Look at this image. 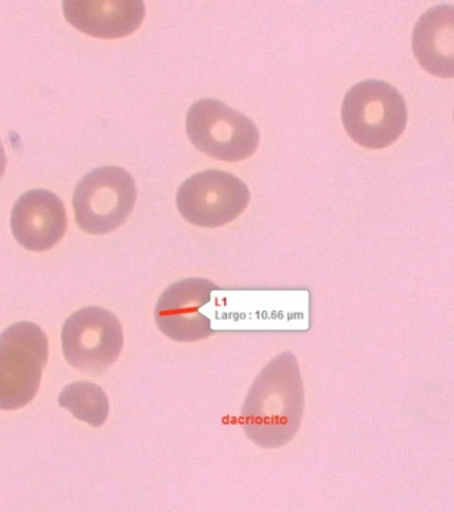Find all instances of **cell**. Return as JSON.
Here are the masks:
<instances>
[{
    "label": "cell",
    "instance_id": "cell-13",
    "mask_svg": "<svg viewBox=\"0 0 454 512\" xmlns=\"http://www.w3.org/2000/svg\"><path fill=\"white\" fill-rule=\"evenodd\" d=\"M6 168H7L6 152H4L2 142H0V178L3 177L4 172H6Z\"/></svg>",
    "mask_w": 454,
    "mask_h": 512
},
{
    "label": "cell",
    "instance_id": "cell-12",
    "mask_svg": "<svg viewBox=\"0 0 454 512\" xmlns=\"http://www.w3.org/2000/svg\"><path fill=\"white\" fill-rule=\"evenodd\" d=\"M59 405L70 410L77 420L91 426L104 425L109 416L107 393L99 385L75 383L68 385L59 397Z\"/></svg>",
    "mask_w": 454,
    "mask_h": 512
},
{
    "label": "cell",
    "instance_id": "cell-5",
    "mask_svg": "<svg viewBox=\"0 0 454 512\" xmlns=\"http://www.w3.org/2000/svg\"><path fill=\"white\" fill-rule=\"evenodd\" d=\"M137 189L131 174L119 166L92 170L76 186L77 225L85 233L103 235L119 229L135 209Z\"/></svg>",
    "mask_w": 454,
    "mask_h": 512
},
{
    "label": "cell",
    "instance_id": "cell-10",
    "mask_svg": "<svg viewBox=\"0 0 454 512\" xmlns=\"http://www.w3.org/2000/svg\"><path fill=\"white\" fill-rule=\"evenodd\" d=\"M63 11L71 26L99 39L132 35L145 19L141 0H66Z\"/></svg>",
    "mask_w": 454,
    "mask_h": 512
},
{
    "label": "cell",
    "instance_id": "cell-3",
    "mask_svg": "<svg viewBox=\"0 0 454 512\" xmlns=\"http://www.w3.org/2000/svg\"><path fill=\"white\" fill-rule=\"evenodd\" d=\"M47 361L48 339L39 325L22 321L0 335V410L34 400Z\"/></svg>",
    "mask_w": 454,
    "mask_h": 512
},
{
    "label": "cell",
    "instance_id": "cell-2",
    "mask_svg": "<svg viewBox=\"0 0 454 512\" xmlns=\"http://www.w3.org/2000/svg\"><path fill=\"white\" fill-rule=\"evenodd\" d=\"M342 120L348 136L368 149H383L403 134L407 107L392 85L366 80L354 85L344 97Z\"/></svg>",
    "mask_w": 454,
    "mask_h": 512
},
{
    "label": "cell",
    "instance_id": "cell-8",
    "mask_svg": "<svg viewBox=\"0 0 454 512\" xmlns=\"http://www.w3.org/2000/svg\"><path fill=\"white\" fill-rule=\"evenodd\" d=\"M217 290L216 284L202 278L172 284L161 295L154 312L160 331L181 343H193L212 335V321L202 310L209 306Z\"/></svg>",
    "mask_w": 454,
    "mask_h": 512
},
{
    "label": "cell",
    "instance_id": "cell-11",
    "mask_svg": "<svg viewBox=\"0 0 454 512\" xmlns=\"http://www.w3.org/2000/svg\"><path fill=\"white\" fill-rule=\"evenodd\" d=\"M413 54L425 71L443 79L454 77V6L443 4L425 12L412 36Z\"/></svg>",
    "mask_w": 454,
    "mask_h": 512
},
{
    "label": "cell",
    "instance_id": "cell-9",
    "mask_svg": "<svg viewBox=\"0 0 454 512\" xmlns=\"http://www.w3.org/2000/svg\"><path fill=\"white\" fill-rule=\"evenodd\" d=\"M67 211L62 199L48 190H31L16 201L11 229L24 249L43 253L58 245L67 231Z\"/></svg>",
    "mask_w": 454,
    "mask_h": 512
},
{
    "label": "cell",
    "instance_id": "cell-6",
    "mask_svg": "<svg viewBox=\"0 0 454 512\" xmlns=\"http://www.w3.org/2000/svg\"><path fill=\"white\" fill-rule=\"evenodd\" d=\"M62 344L72 367L89 375H100L116 363L123 351V327L104 308H83L64 323Z\"/></svg>",
    "mask_w": 454,
    "mask_h": 512
},
{
    "label": "cell",
    "instance_id": "cell-4",
    "mask_svg": "<svg viewBox=\"0 0 454 512\" xmlns=\"http://www.w3.org/2000/svg\"><path fill=\"white\" fill-rule=\"evenodd\" d=\"M189 140L214 160L238 162L253 156L259 145V130L241 112L221 101L202 99L186 116Z\"/></svg>",
    "mask_w": 454,
    "mask_h": 512
},
{
    "label": "cell",
    "instance_id": "cell-1",
    "mask_svg": "<svg viewBox=\"0 0 454 512\" xmlns=\"http://www.w3.org/2000/svg\"><path fill=\"white\" fill-rule=\"evenodd\" d=\"M303 409L301 369L293 353L285 352L266 365L247 393L243 429L261 448H282L301 428Z\"/></svg>",
    "mask_w": 454,
    "mask_h": 512
},
{
    "label": "cell",
    "instance_id": "cell-7",
    "mask_svg": "<svg viewBox=\"0 0 454 512\" xmlns=\"http://www.w3.org/2000/svg\"><path fill=\"white\" fill-rule=\"evenodd\" d=\"M250 192L245 182L222 170L194 174L177 192V209L194 226L220 227L246 210Z\"/></svg>",
    "mask_w": 454,
    "mask_h": 512
}]
</instances>
